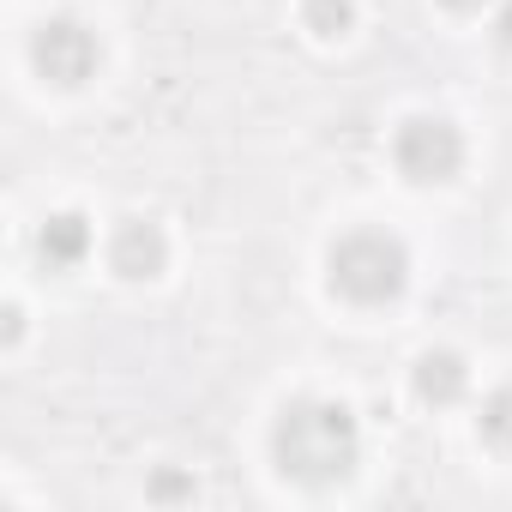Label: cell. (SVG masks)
<instances>
[{
	"label": "cell",
	"mask_w": 512,
	"mask_h": 512,
	"mask_svg": "<svg viewBox=\"0 0 512 512\" xmlns=\"http://www.w3.org/2000/svg\"><path fill=\"white\" fill-rule=\"evenodd\" d=\"M446 13H482V0H440Z\"/></svg>",
	"instance_id": "obj_11"
},
{
	"label": "cell",
	"mask_w": 512,
	"mask_h": 512,
	"mask_svg": "<svg viewBox=\"0 0 512 512\" xmlns=\"http://www.w3.org/2000/svg\"><path fill=\"white\" fill-rule=\"evenodd\" d=\"M392 163H398L404 181H416V187L452 181V175L464 169V133H458L446 115H410V121L392 133Z\"/></svg>",
	"instance_id": "obj_3"
},
{
	"label": "cell",
	"mask_w": 512,
	"mask_h": 512,
	"mask_svg": "<svg viewBox=\"0 0 512 512\" xmlns=\"http://www.w3.org/2000/svg\"><path fill=\"white\" fill-rule=\"evenodd\" d=\"M410 386H416V398L422 404H458L464 398V386H470V368H464V356L458 350H422L416 356V368H410Z\"/></svg>",
	"instance_id": "obj_7"
},
{
	"label": "cell",
	"mask_w": 512,
	"mask_h": 512,
	"mask_svg": "<svg viewBox=\"0 0 512 512\" xmlns=\"http://www.w3.org/2000/svg\"><path fill=\"white\" fill-rule=\"evenodd\" d=\"M326 278L344 302L356 308H380V302H398L404 284H410V247L392 235V229H350L332 241L326 253Z\"/></svg>",
	"instance_id": "obj_2"
},
{
	"label": "cell",
	"mask_w": 512,
	"mask_h": 512,
	"mask_svg": "<svg viewBox=\"0 0 512 512\" xmlns=\"http://www.w3.org/2000/svg\"><path fill=\"white\" fill-rule=\"evenodd\" d=\"M31 67L49 79V85H85L97 67H103V43H97V31L85 25V19H43L37 25V37H31Z\"/></svg>",
	"instance_id": "obj_4"
},
{
	"label": "cell",
	"mask_w": 512,
	"mask_h": 512,
	"mask_svg": "<svg viewBox=\"0 0 512 512\" xmlns=\"http://www.w3.org/2000/svg\"><path fill=\"white\" fill-rule=\"evenodd\" d=\"M302 25L332 43V37H344L356 25V0H302Z\"/></svg>",
	"instance_id": "obj_8"
},
{
	"label": "cell",
	"mask_w": 512,
	"mask_h": 512,
	"mask_svg": "<svg viewBox=\"0 0 512 512\" xmlns=\"http://www.w3.org/2000/svg\"><path fill=\"white\" fill-rule=\"evenodd\" d=\"M476 428H482V440H488V446H512V386H494V392L482 398Z\"/></svg>",
	"instance_id": "obj_9"
},
{
	"label": "cell",
	"mask_w": 512,
	"mask_h": 512,
	"mask_svg": "<svg viewBox=\"0 0 512 512\" xmlns=\"http://www.w3.org/2000/svg\"><path fill=\"white\" fill-rule=\"evenodd\" d=\"M37 253H43L49 272L85 266V253H91V217H85V211H55V217L37 229Z\"/></svg>",
	"instance_id": "obj_6"
},
{
	"label": "cell",
	"mask_w": 512,
	"mask_h": 512,
	"mask_svg": "<svg viewBox=\"0 0 512 512\" xmlns=\"http://www.w3.org/2000/svg\"><path fill=\"white\" fill-rule=\"evenodd\" d=\"M109 266H115L127 284H151V278L169 266V235H163V223H151V217L115 223V235H109Z\"/></svg>",
	"instance_id": "obj_5"
},
{
	"label": "cell",
	"mask_w": 512,
	"mask_h": 512,
	"mask_svg": "<svg viewBox=\"0 0 512 512\" xmlns=\"http://www.w3.org/2000/svg\"><path fill=\"white\" fill-rule=\"evenodd\" d=\"M272 458L290 482L326 488L356 470L362 428H356L350 404H338V398H296V404H284V416L272 428Z\"/></svg>",
	"instance_id": "obj_1"
},
{
	"label": "cell",
	"mask_w": 512,
	"mask_h": 512,
	"mask_svg": "<svg viewBox=\"0 0 512 512\" xmlns=\"http://www.w3.org/2000/svg\"><path fill=\"white\" fill-rule=\"evenodd\" d=\"M494 37H500V49H512V0H500V13H494Z\"/></svg>",
	"instance_id": "obj_10"
}]
</instances>
